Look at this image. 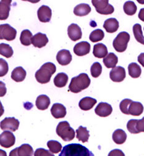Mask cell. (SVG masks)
Wrapping results in <instances>:
<instances>
[{"label":"cell","mask_w":144,"mask_h":156,"mask_svg":"<svg viewBox=\"0 0 144 156\" xmlns=\"http://www.w3.org/2000/svg\"><path fill=\"white\" fill-rule=\"evenodd\" d=\"M59 156H94V154L80 144H69L63 147Z\"/></svg>","instance_id":"obj_1"},{"label":"cell","mask_w":144,"mask_h":156,"mask_svg":"<svg viewBox=\"0 0 144 156\" xmlns=\"http://www.w3.org/2000/svg\"><path fill=\"white\" fill-rule=\"evenodd\" d=\"M56 71L55 65L51 62H47L35 73L36 80L40 84H47L50 81L52 75L55 73Z\"/></svg>","instance_id":"obj_2"},{"label":"cell","mask_w":144,"mask_h":156,"mask_svg":"<svg viewBox=\"0 0 144 156\" xmlns=\"http://www.w3.org/2000/svg\"><path fill=\"white\" fill-rule=\"evenodd\" d=\"M90 79L86 73H81L72 78L69 86V90L73 93H79L90 86Z\"/></svg>","instance_id":"obj_3"},{"label":"cell","mask_w":144,"mask_h":156,"mask_svg":"<svg viewBox=\"0 0 144 156\" xmlns=\"http://www.w3.org/2000/svg\"><path fill=\"white\" fill-rule=\"evenodd\" d=\"M56 131L58 136L66 142L71 141L75 138L74 129L71 127L69 123L66 121L59 122L56 127Z\"/></svg>","instance_id":"obj_4"},{"label":"cell","mask_w":144,"mask_h":156,"mask_svg":"<svg viewBox=\"0 0 144 156\" xmlns=\"http://www.w3.org/2000/svg\"><path fill=\"white\" fill-rule=\"evenodd\" d=\"M129 41L130 35L126 32H121L116 36L113 41V47L118 52H124L127 49Z\"/></svg>","instance_id":"obj_5"},{"label":"cell","mask_w":144,"mask_h":156,"mask_svg":"<svg viewBox=\"0 0 144 156\" xmlns=\"http://www.w3.org/2000/svg\"><path fill=\"white\" fill-rule=\"evenodd\" d=\"M92 3L97 12L100 14H111L114 11V7L109 4L108 0H92Z\"/></svg>","instance_id":"obj_6"},{"label":"cell","mask_w":144,"mask_h":156,"mask_svg":"<svg viewBox=\"0 0 144 156\" xmlns=\"http://www.w3.org/2000/svg\"><path fill=\"white\" fill-rule=\"evenodd\" d=\"M17 35L16 30L8 24H2L0 26V39L12 41L16 38Z\"/></svg>","instance_id":"obj_7"},{"label":"cell","mask_w":144,"mask_h":156,"mask_svg":"<svg viewBox=\"0 0 144 156\" xmlns=\"http://www.w3.org/2000/svg\"><path fill=\"white\" fill-rule=\"evenodd\" d=\"M127 129L132 134L144 132V117L141 120H130L127 123Z\"/></svg>","instance_id":"obj_8"},{"label":"cell","mask_w":144,"mask_h":156,"mask_svg":"<svg viewBox=\"0 0 144 156\" xmlns=\"http://www.w3.org/2000/svg\"><path fill=\"white\" fill-rule=\"evenodd\" d=\"M33 150L32 147L28 144H24L12 150L9 156H33Z\"/></svg>","instance_id":"obj_9"},{"label":"cell","mask_w":144,"mask_h":156,"mask_svg":"<svg viewBox=\"0 0 144 156\" xmlns=\"http://www.w3.org/2000/svg\"><path fill=\"white\" fill-rule=\"evenodd\" d=\"M16 142V138L13 133L9 131H3L0 136V145L5 148L13 146Z\"/></svg>","instance_id":"obj_10"},{"label":"cell","mask_w":144,"mask_h":156,"mask_svg":"<svg viewBox=\"0 0 144 156\" xmlns=\"http://www.w3.org/2000/svg\"><path fill=\"white\" fill-rule=\"evenodd\" d=\"M19 122L14 117H6L1 122V129L2 130H9L11 131H16L18 129L19 126Z\"/></svg>","instance_id":"obj_11"},{"label":"cell","mask_w":144,"mask_h":156,"mask_svg":"<svg viewBox=\"0 0 144 156\" xmlns=\"http://www.w3.org/2000/svg\"><path fill=\"white\" fill-rule=\"evenodd\" d=\"M110 77L113 82H122L126 77V70L122 66L115 67L110 71Z\"/></svg>","instance_id":"obj_12"},{"label":"cell","mask_w":144,"mask_h":156,"mask_svg":"<svg viewBox=\"0 0 144 156\" xmlns=\"http://www.w3.org/2000/svg\"><path fill=\"white\" fill-rule=\"evenodd\" d=\"M37 16L40 22L48 23L51 20L52 11L51 8L48 6L43 5L38 9Z\"/></svg>","instance_id":"obj_13"},{"label":"cell","mask_w":144,"mask_h":156,"mask_svg":"<svg viewBox=\"0 0 144 156\" xmlns=\"http://www.w3.org/2000/svg\"><path fill=\"white\" fill-rule=\"evenodd\" d=\"M72 59V56L70 51L68 50H61L57 53L56 60L58 63L62 66L69 65Z\"/></svg>","instance_id":"obj_14"},{"label":"cell","mask_w":144,"mask_h":156,"mask_svg":"<svg viewBox=\"0 0 144 156\" xmlns=\"http://www.w3.org/2000/svg\"><path fill=\"white\" fill-rule=\"evenodd\" d=\"M48 41V38L46 34L38 32L33 36L32 38V44L35 47L41 48L46 46Z\"/></svg>","instance_id":"obj_15"},{"label":"cell","mask_w":144,"mask_h":156,"mask_svg":"<svg viewBox=\"0 0 144 156\" xmlns=\"http://www.w3.org/2000/svg\"><path fill=\"white\" fill-rule=\"evenodd\" d=\"M113 108L111 105L108 103L100 102L95 109V113L101 117H107L111 114Z\"/></svg>","instance_id":"obj_16"},{"label":"cell","mask_w":144,"mask_h":156,"mask_svg":"<svg viewBox=\"0 0 144 156\" xmlns=\"http://www.w3.org/2000/svg\"><path fill=\"white\" fill-rule=\"evenodd\" d=\"M68 34L71 40L74 42L80 40L82 35L80 27L76 24H71L68 27Z\"/></svg>","instance_id":"obj_17"},{"label":"cell","mask_w":144,"mask_h":156,"mask_svg":"<svg viewBox=\"0 0 144 156\" xmlns=\"http://www.w3.org/2000/svg\"><path fill=\"white\" fill-rule=\"evenodd\" d=\"M90 51V44L86 41L77 44L74 47V53L79 56H82L89 53Z\"/></svg>","instance_id":"obj_18"},{"label":"cell","mask_w":144,"mask_h":156,"mask_svg":"<svg viewBox=\"0 0 144 156\" xmlns=\"http://www.w3.org/2000/svg\"><path fill=\"white\" fill-rule=\"evenodd\" d=\"M51 113L52 116L56 119H63L66 115V108L63 104L56 103L53 105Z\"/></svg>","instance_id":"obj_19"},{"label":"cell","mask_w":144,"mask_h":156,"mask_svg":"<svg viewBox=\"0 0 144 156\" xmlns=\"http://www.w3.org/2000/svg\"><path fill=\"white\" fill-rule=\"evenodd\" d=\"M11 0H2L0 2V19L6 20L9 17Z\"/></svg>","instance_id":"obj_20"},{"label":"cell","mask_w":144,"mask_h":156,"mask_svg":"<svg viewBox=\"0 0 144 156\" xmlns=\"http://www.w3.org/2000/svg\"><path fill=\"white\" fill-rule=\"evenodd\" d=\"M97 101L96 99L90 97H86L80 101L79 103V106L81 110L88 111L89 110H91L97 104Z\"/></svg>","instance_id":"obj_21"},{"label":"cell","mask_w":144,"mask_h":156,"mask_svg":"<svg viewBox=\"0 0 144 156\" xmlns=\"http://www.w3.org/2000/svg\"><path fill=\"white\" fill-rule=\"evenodd\" d=\"M26 71L21 66H19L14 69L11 73L12 80L17 83L23 81L26 77Z\"/></svg>","instance_id":"obj_22"},{"label":"cell","mask_w":144,"mask_h":156,"mask_svg":"<svg viewBox=\"0 0 144 156\" xmlns=\"http://www.w3.org/2000/svg\"><path fill=\"white\" fill-rule=\"evenodd\" d=\"M50 103V99L47 95H40L37 98L35 105L38 110H45L48 108Z\"/></svg>","instance_id":"obj_23"},{"label":"cell","mask_w":144,"mask_h":156,"mask_svg":"<svg viewBox=\"0 0 144 156\" xmlns=\"http://www.w3.org/2000/svg\"><path fill=\"white\" fill-rule=\"evenodd\" d=\"M119 22L115 18H110L107 19L104 24V27L108 33L116 32L119 29Z\"/></svg>","instance_id":"obj_24"},{"label":"cell","mask_w":144,"mask_h":156,"mask_svg":"<svg viewBox=\"0 0 144 156\" xmlns=\"http://www.w3.org/2000/svg\"><path fill=\"white\" fill-rule=\"evenodd\" d=\"M93 54L98 58H105L108 55V49L105 45L101 43L97 44L93 46Z\"/></svg>","instance_id":"obj_25"},{"label":"cell","mask_w":144,"mask_h":156,"mask_svg":"<svg viewBox=\"0 0 144 156\" xmlns=\"http://www.w3.org/2000/svg\"><path fill=\"white\" fill-rule=\"evenodd\" d=\"M113 140L117 144H122L125 143L127 139L126 132L121 129L115 130L113 134Z\"/></svg>","instance_id":"obj_26"},{"label":"cell","mask_w":144,"mask_h":156,"mask_svg":"<svg viewBox=\"0 0 144 156\" xmlns=\"http://www.w3.org/2000/svg\"><path fill=\"white\" fill-rule=\"evenodd\" d=\"M68 76L65 73H58L54 78V84L55 86L59 88L64 87L68 82Z\"/></svg>","instance_id":"obj_27"},{"label":"cell","mask_w":144,"mask_h":156,"mask_svg":"<svg viewBox=\"0 0 144 156\" xmlns=\"http://www.w3.org/2000/svg\"><path fill=\"white\" fill-rule=\"evenodd\" d=\"M143 112V106L139 102L132 101L128 109L129 115L132 116H140Z\"/></svg>","instance_id":"obj_28"},{"label":"cell","mask_w":144,"mask_h":156,"mask_svg":"<svg viewBox=\"0 0 144 156\" xmlns=\"http://www.w3.org/2000/svg\"><path fill=\"white\" fill-rule=\"evenodd\" d=\"M91 11V8L88 4L82 3L77 5L74 9V13L77 16H85Z\"/></svg>","instance_id":"obj_29"},{"label":"cell","mask_w":144,"mask_h":156,"mask_svg":"<svg viewBox=\"0 0 144 156\" xmlns=\"http://www.w3.org/2000/svg\"><path fill=\"white\" fill-rule=\"evenodd\" d=\"M103 62L107 68H114L118 63V58L114 53H110L104 58Z\"/></svg>","instance_id":"obj_30"},{"label":"cell","mask_w":144,"mask_h":156,"mask_svg":"<svg viewBox=\"0 0 144 156\" xmlns=\"http://www.w3.org/2000/svg\"><path fill=\"white\" fill-rule=\"evenodd\" d=\"M77 136L76 138L79 141H82L83 143L88 141L90 134L89 131L87 130L86 127H83L82 126H80L79 128L76 130Z\"/></svg>","instance_id":"obj_31"},{"label":"cell","mask_w":144,"mask_h":156,"mask_svg":"<svg viewBox=\"0 0 144 156\" xmlns=\"http://www.w3.org/2000/svg\"><path fill=\"white\" fill-rule=\"evenodd\" d=\"M32 32L29 30L26 29L22 31L21 34H20V41L23 45L29 46L32 44Z\"/></svg>","instance_id":"obj_32"},{"label":"cell","mask_w":144,"mask_h":156,"mask_svg":"<svg viewBox=\"0 0 144 156\" xmlns=\"http://www.w3.org/2000/svg\"><path fill=\"white\" fill-rule=\"evenodd\" d=\"M129 74L132 78H138L140 76L142 69L136 63H132L128 66Z\"/></svg>","instance_id":"obj_33"},{"label":"cell","mask_w":144,"mask_h":156,"mask_svg":"<svg viewBox=\"0 0 144 156\" xmlns=\"http://www.w3.org/2000/svg\"><path fill=\"white\" fill-rule=\"evenodd\" d=\"M105 37L104 32L101 29H96L91 32L89 36L90 41L92 42H98L104 39Z\"/></svg>","instance_id":"obj_34"},{"label":"cell","mask_w":144,"mask_h":156,"mask_svg":"<svg viewBox=\"0 0 144 156\" xmlns=\"http://www.w3.org/2000/svg\"><path fill=\"white\" fill-rule=\"evenodd\" d=\"M133 33L134 37L136 39V41L143 44H144V37L143 35L142 30V26L139 24H135L133 26Z\"/></svg>","instance_id":"obj_35"},{"label":"cell","mask_w":144,"mask_h":156,"mask_svg":"<svg viewBox=\"0 0 144 156\" xmlns=\"http://www.w3.org/2000/svg\"><path fill=\"white\" fill-rule=\"evenodd\" d=\"M123 9H124V11L127 15L133 16L135 14L137 8L134 2L132 1H128L125 3Z\"/></svg>","instance_id":"obj_36"},{"label":"cell","mask_w":144,"mask_h":156,"mask_svg":"<svg viewBox=\"0 0 144 156\" xmlns=\"http://www.w3.org/2000/svg\"><path fill=\"white\" fill-rule=\"evenodd\" d=\"M13 50L9 45L4 43L0 44V54L2 56L9 58L13 55Z\"/></svg>","instance_id":"obj_37"},{"label":"cell","mask_w":144,"mask_h":156,"mask_svg":"<svg viewBox=\"0 0 144 156\" xmlns=\"http://www.w3.org/2000/svg\"><path fill=\"white\" fill-rule=\"evenodd\" d=\"M47 146L49 148L50 151L53 154H58L62 150V145L57 141L50 140L48 141Z\"/></svg>","instance_id":"obj_38"},{"label":"cell","mask_w":144,"mask_h":156,"mask_svg":"<svg viewBox=\"0 0 144 156\" xmlns=\"http://www.w3.org/2000/svg\"><path fill=\"white\" fill-rule=\"evenodd\" d=\"M102 72V66L98 62H95L91 66L90 73L92 77L97 78L100 76Z\"/></svg>","instance_id":"obj_39"},{"label":"cell","mask_w":144,"mask_h":156,"mask_svg":"<svg viewBox=\"0 0 144 156\" xmlns=\"http://www.w3.org/2000/svg\"><path fill=\"white\" fill-rule=\"evenodd\" d=\"M132 102V101L131 99H124L121 102V103L119 104V108H120V110L122 112V113H125L126 115H129L128 109H129V107Z\"/></svg>","instance_id":"obj_40"},{"label":"cell","mask_w":144,"mask_h":156,"mask_svg":"<svg viewBox=\"0 0 144 156\" xmlns=\"http://www.w3.org/2000/svg\"><path fill=\"white\" fill-rule=\"evenodd\" d=\"M34 156H54V154L48 150L43 149V148H38L36 149L34 153Z\"/></svg>","instance_id":"obj_41"},{"label":"cell","mask_w":144,"mask_h":156,"mask_svg":"<svg viewBox=\"0 0 144 156\" xmlns=\"http://www.w3.org/2000/svg\"><path fill=\"white\" fill-rule=\"evenodd\" d=\"M0 65H1V70H0V77H3L5 76L9 70L8 63L2 58L0 59Z\"/></svg>","instance_id":"obj_42"},{"label":"cell","mask_w":144,"mask_h":156,"mask_svg":"<svg viewBox=\"0 0 144 156\" xmlns=\"http://www.w3.org/2000/svg\"><path fill=\"white\" fill-rule=\"evenodd\" d=\"M108 156H125V154L121 150L116 149L110 151Z\"/></svg>","instance_id":"obj_43"},{"label":"cell","mask_w":144,"mask_h":156,"mask_svg":"<svg viewBox=\"0 0 144 156\" xmlns=\"http://www.w3.org/2000/svg\"><path fill=\"white\" fill-rule=\"evenodd\" d=\"M138 62L139 63L143 66L144 67V53H140L139 56H138Z\"/></svg>","instance_id":"obj_44"},{"label":"cell","mask_w":144,"mask_h":156,"mask_svg":"<svg viewBox=\"0 0 144 156\" xmlns=\"http://www.w3.org/2000/svg\"><path fill=\"white\" fill-rule=\"evenodd\" d=\"M138 17L142 21L144 22V8H142L140 10Z\"/></svg>","instance_id":"obj_45"},{"label":"cell","mask_w":144,"mask_h":156,"mask_svg":"<svg viewBox=\"0 0 144 156\" xmlns=\"http://www.w3.org/2000/svg\"><path fill=\"white\" fill-rule=\"evenodd\" d=\"M0 152H1V156H7L5 151H4L3 150H0Z\"/></svg>","instance_id":"obj_46"},{"label":"cell","mask_w":144,"mask_h":156,"mask_svg":"<svg viewBox=\"0 0 144 156\" xmlns=\"http://www.w3.org/2000/svg\"><path fill=\"white\" fill-rule=\"evenodd\" d=\"M143 45H144V44H143Z\"/></svg>","instance_id":"obj_47"}]
</instances>
